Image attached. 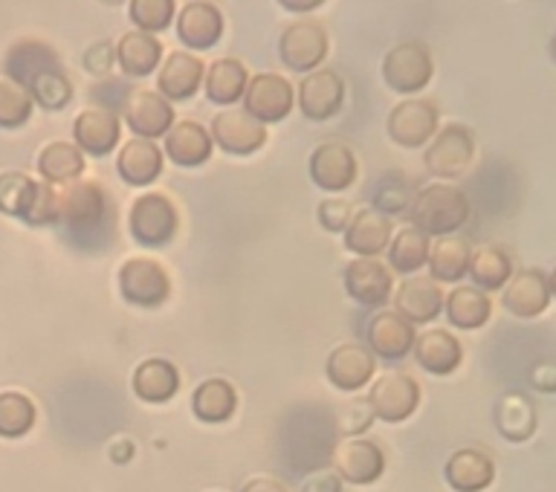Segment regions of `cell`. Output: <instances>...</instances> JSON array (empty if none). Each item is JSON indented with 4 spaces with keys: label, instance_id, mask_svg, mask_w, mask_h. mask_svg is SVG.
Wrapping results in <instances>:
<instances>
[{
    "label": "cell",
    "instance_id": "10",
    "mask_svg": "<svg viewBox=\"0 0 556 492\" xmlns=\"http://www.w3.org/2000/svg\"><path fill=\"white\" fill-rule=\"evenodd\" d=\"M122 299L137 307H156L168 299L172 281L154 258H128L119 269Z\"/></svg>",
    "mask_w": 556,
    "mask_h": 492
},
{
    "label": "cell",
    "instance_id": "5",
    "mask_svg": "<svg viewBox=\"0 0 556 492\" xmlns=\"http://www.w3.org/2000/svg\"><path fill=\"white\" fill-rule=\"evenodd\" d=\"M432 55L420 41H403L391 47L382 59V78L394 93H417L432 81Z\"/></svg>",
    "mask_w": 556,
    "mask_h": 492
},
{
    "label": "cell",
    "instance_id": "2",
    "mask_svg": "<svg viewBox=\"0 0 556 492\" xmlns=\"http://www.w3.org/2000/svg\"><path fill=\"white\" fill-rule=\"evenodd\" d=\"M113 200L102 182L76 180L67 182V189L59 191V217L55 226L78 250H99L96 238H102L108 247L113 235Z\"/></svg>",
    "mask_w": 556,
    "mask_h": 492
},
{
    "label": "cell",
    "instance_id": "24",
    "mask_svg": "<svg viewBox=\"0 0 556 492\" xmlns=\"http://www.w3.org/2000/svg\"><path fill=\"white\" fill-rule=\"evenodd\" d=\"M394 311L408 321V325H426L432 321L434 316H441L443 311V293L438 281L424 276H412L408 281H403L394 295Z\"/></svg>",
    "mask_w": 556,
    "mask_h": 492
},
{
    "label": "cell",
    "instance_id": "40",
    "mask_svg": "<svg viewBox=\"0 0 556 492\" xmlns=\"http://www.w3.org/2000/svg\"><path fill=\"white\" fill-rule=\"evenodd\" d=\"M35 191H38V182L33 177L17 172L0 174V212L12 217H26L33 209Z\"/></svg>",
    "mask_w": 556,
    "mask_h": 492
},
{
    "label": "cell",
    "instance_id": "42",
    "mask_svg": "<svg viewBox=\"0 0 556 492\" xmlns=\"http://www.w3.org/2000/svg\"><path fill=\"white\" fill-rule=\"evenodd\" d=\"M35 406L24 394H0V434L3 438H21L33 429Z\"/></svg>",
    "mask_w": 556,
    "mask_h": 492
},
{
    "label": "cell",
    "instance_id": "37",
    "mask_svg": "<svg viewBox=\"0 0 556 492\" xmlns=\"http://www.w3.org/2000/svg\"><path fill=\"white\" fill-rule=\"evenodd\" d=\"M467 276H472L481 293L484 290H502L507 285V278L513 276L510 255L498 250V247H478L476 252H469Z\"/></svg>",
    "mask_w": 556,
    "mask_h": 492
},
{
    "label": "cell",
    "instance_id": "15",
    "mask_svg": "<svg viewBox=\"0 0 556 492\" xmlns=\"http://www.w3.org/2000/svg\"><path fill=\"white\" fill-rule=\"evenodd\" d=\"M504 311L521 319H533L551 304V278L542 269H519L507 278L502 293Z\"/></svg>",
    "mask_w": 556,
    "mask_h": 492
},
{
    "label": "cell",
    "instance_id": "46",
    "mask_svg": "<svg viewBox=\"0 0 556 492\" xmlns=\"http://www.w3.org/2000/svg\"><path fill=\"white\" fill-rule=\"evenodd\" d=\"M319 224L330 232H345L348 224H351V217H354V206L342 198H328L319 203Z\"/></svg>",
    "mask_w": 556,
    "mask_h": 492
},
{
    "label": "cell",
    "instance_id": "49",
    "mask_svg": "<svg viewBox=\"0 0 556 492\" xmlns=\"http://www.w3.org/2000/svg\"><path fill=\"white\" fill-rule=\"evenodd\" d=\"M302 492H342V481L333 472H313L307 481L302 484Z\"/></svg>",
    "mask_w": 556,
    "mask_h": 492
},
{
    "label": "cell",
    "instance_id": "20",
    "mask_svg": "<svg viewBox=\"0 0 556 492\" xmlns=\"http://www.w3.org/2000/svg\"><path fill=\"white\" fill-rule=\"evenodd\" d=\"M203 61L191 52H172L168 59L163 61V67L156 73V93L168 99V102H186L191 96L198 93L200 85H203Z\"/></svg>",
    "mask_w": 556,
    "mask_h": 492
},
{
    "label": "cell",
    "instance_id": "19",
    "mask_svg": "<svg viewBox=\"0 0 556 492\" xmlns=\"http://www.w3.org/2000/svg\"><path fill=\"white\" fill-rule=\"evenodd\" d=\"M177 35L191 50H212L224 35V12L208 0H191L177 15Z\"/></svg>",
    "mask_w": 556,
    "mask_h": 492
},
{
    "label": "cell",
    "instance_id": "4",
    "mask_svg": "<svg viewBox=\"0 0 556 492\" xmlns=\"http://www.w3.org/2000/svg\"><path fill=\"white\" fill-rule=\"evenodd\" d=\"M128 224L130 235H134L142 247H165V243H172V238L177 235L180 217H177V209H174V203L165 198V194H160V191H148V194L134 200Z\"/></svg>",
    "mask_w": 556,
    "mask_h": 492
},
{
    "label": "cell",
    "instance_id": "23",
    "mask_svg": "<svg viewBox=\"0 0 556 492\" xmlns=\"http://www.w3.org/2000/svg\"><path fill=\"white\" fill-rule=\"evenodd\" d=\"M374 368H377V359H374L371 351L365 345H356V342H348L328 356L325 371L339 391H359L371 382Z\"/></svg>",
    "mask_w": 556,
    "mask_h": 492
},
{
    "label": "cell",
    "instance_id": "39",
    "mask_svg": "<svg viewBox=\"0 0 556 492\" xmlns=\"http://www.w3.org/2000/svg\"><path fill=\"white\" fill-rule=\"evenodd\" d=\"M426 258H429V238L417 232L415 226H403L394 235V241H389V264L394 273L415 276L417 269L426 267Z\"/></svg>",
    "mask_w": 556,
    "mask_h": 492
},
{
    "label": "cell",
    "instance_id": "6",
    "mask_svg": "<svg viewBox=\"0 0 556 492\" xmlns=\"http://www.w3.org/2000/svg\"><path fill=\"white\" fill-rule=\"evenodd\" d=\"M476 156V142L472 134L464 125H446L432 137V146L426 148L424 163L426 172L441 177V180H452L467 172L469 163Z\"/></svg>",
    "mask_w": 556,
    "mask_h": 492
},
{
    "label": "cell",
    "instance_id": "30",
    "mask_svg": "<svg viewBox=\"0 0 556 492\" xmlns=\"http://www.w3.org/2000/svg\"><path fill=\"white\" fill-rule=\"evenodd\" d=\"M116 61L128 76H151L163 61V43L156 35L134 29V33L122 35L119 43H116Z\"/></svg>",
    "mask_w": 556,
    "mask_h": 492
},
{
    "label": "cell",
    "instance_id": "12",
    "mask_svg": "<svg viewBox=\"0 0 556 492\" xmlns=\"http://www.w3.org/2000/svg\"><path fill=\"white\" fill-rule=\"evenodd\" d=\"M299 108L307 119L325 122L337 116L345 102V81L333 70H313L302 78V85L295 90Z\"/></svg>",
    "mask_w": 556,
    "mask_h": 492
},
{
    "label": "cell",
    "instance_id": "28",
    "mask_svg": "<svg viewBox=\"0 0 556 492\" xmlns=\"http://www.w3.org/2000/svg\"><path fill=\"white\" fill-rule=\"evenodd\" d=\"M412 354L417 356V365L424 371L434 374V377H446L464 359L460 342L452 333H446V330H426V333L415 337Z\"/></svg>",
    "mask_w": 556,
    "mask_h": 492
},
{
    "label": "cell",
    "instance_id": "43",
    "mask_svg": "<svg viewBox=\"0 0 556 492\" xmlns=\"http://www.w3.org/2000/svg\"><path fill=\"white\" fill-rule=\"evenodd\" d=\"M174 9H177L174 0H130L128 17L134 21L139 33L156 35L172 24Z\"/></svg>",
    "mask_w": 556,
    "mask_h": 492
},
{
    "label": "cell",
    "instance_id": "47",
    "mask_svg": "<svg viewBox=\"0 0 556 492\" xmlns=\"http://www.w3.org/2000/svg\"><path fill=\"white\" fill-rule=\"evenodd\" d=\"M116 61V47L111 41H96L93 47H87L85 52V70L93 76H108Z\"/></svg>",
    "mask_w": 556,
    "mask_h": 492
},
{
    "label": "cell",
    "instance_id": "7",
    "mask_svg": "<svg viewBox=\"0 0 556 492\" xmlns=\"http://www.w3.org/2000/svg\"><path fill=\"white\" fill-rule=\"evenodd\" d=\"M278 55L293 73H313L328 55V33L316 21L290 24L278 38Z\"/></svg>",
    "mask_w": 556,
    "mask_h": 492
},
{
    "label": "cell",
    "instance_id": "44",
    "mask_svg": "<svg viewBox=\"0 0 556 492\" xmlns=\"http://www.w3.org/2000/svg\"><path fill=\"white\" fill-rule=\"evenodd\" d=\"M33 116V99L24 87L0 81V128H21Z\"/></svg>",
    "mask_w": 556,
    "mask_h": 492
},
{
    "label": "cell",
    "instance_id": "38",
    "mask_svg": "<svg viewBox=\"0 0 556 492\" xmlns=\"http://www.w3.org/2000/svg\"><path fill=\"white\" fill-rule=\"evenodd\" d=\"M235 406H238V398H235V389L226 380H208L203 382L198 391H194V400H191V408L200 420L206 424H224L235 415Z\"/></svg>",
    "mask_w": 556,
    "mask_h": 492
},
{
    "label": "cell",
    "instance_id": "53",
    "mask_svg": "<svg viewBox=\"0 0 556 492\" xmlns=\"http://www.w3.org/2000/svg\"><path fill=\"white\" fill-rule=\"evenodd\" d=\"M104 3H122V0H104Z\"/></svg>",
    "mask_w": 556,
    "mask_h": 492
},
{
    "label": "cell",
    "instance_id": "26",
    "mask_svg": "<svg viewBox=\"0 0 556 492\" xmlns=\"http://www.w3.org/2000/svg\"><path fill=\"white\" fill-rule=\"evenodd\" d=\"M212 137L208 130L200 125V122L182 119L177 125H172V130L165 134V154L168 160L182 168H194V165H203L212 156Z\"/></svg>",
    "mask_w": 556,
    "mask_h": 492
},
{
    "label": "cell",
    "instance_id": "52",
    "mask_svg": "<svg viewBox=\"0 0 556 492\" xmlns=\"http://www.w3.org/2000/svg\"><path fill=\"white\" fill-rule=\"evenodd\" d=\"M130 455H134V443H130V441H119L111 450V458L116 461V464H128Z\"/></svg>",
    "mask_w": 556,
    "mask_h": 492
},
{
    "label": "cell",
    "instance_id": "11",
    "mask_svg": "<svg viewBox=\"0 0 556 492\" xmlns=\"http://www.w3.org/2000/svg\"><path fill=\"white\" fill-rule=\"evenodd\" d=\"M208 137L215 146H220L226 154L247 156L255 154L267 142V128L258 119H252L243 108H226L212 119Z\"/></svg>",
    "mask_w": 556,
    "mask_h": 492
},
{
    "label": "cell",
    "instance_id": "25",
    "mask_svg": "<svg viewBox=\"0 0 556 492\" xmlns=\"http://www.w3.org/2000/svg\"><path fill=\"white\" fill-rule=\"evenodd\" d=\"M391 241V217L377 209H359L345 229V247L359 258H377Z\"/></svg>",
    "mask_w": 556,
    "mask_h": 492
},
{
    "label": "cell",
    "instance_id": "21",
    "mask_svg": "<svg viewBox=\"0 0 556 492\" xmlns=\"http://www.w3.org/2000/svg\"><path fill=\"white\" fill-rule=\"evenodd\" d=\"M415 325H408L397 311H380L368 321V351L382 359H403L415 345Z\"/></svg>",
    "mask_w": 556,
    "mask_h": 492
},
{
    "label": "cell",
    "instance_id": "22",
    "mask_svg": "<svg viewBox=\"0 0 556 492\" xmlns=\"http://www.w3.org/2000/svg\"><path fill=\"white\" fill-rule=\"evenodd\" d=\"M345 290L363 307H380L391 295V273L377 258H354L345 267Z\"/></svg>",
    "mask_w": 556,
    "mask_h": 492
},
{
    "label": "cell",
    "instance_id": "41",
    "mask_svg": "<svg viewBox=\"0 0 556 492\" xmlns=\"http://www.w3.org/2000/svg\"><path fill=\"white\" fill-rule=\"evenodd\" d=\"M415 198V191H412V182L403 177V174H386L377 182V189H374V206L377 212H382L386 217L391 215H403L408 212V203Z\"/></svg>",
    "mask_w": 556,
    "mask_h": 492
},
{
    "label": "cell",
    "instance_id": "27",
    "mask_svg": "<svg viewBox=\"0 0 556 492\" xmlns=\"http://www.w3.org/2000/svg\"><path fill=\"white\" fill-rule=\"evenodd\" d=\"M116 168L128 186H151L163 174V151L151 139L134 137L122 146L119 156H116Z\"/></svg>",
    "mask_w": 556,
    "mask_h": 492
},
{
    "label": "cell",
    "instance_id": "16",
    "mask_svg": "<svg viewBox=\"0 0 556 492\" xmlns=\"http://www.w3.org/2000/svg\"><path fill=\"white\" fill-rule=\"evenodd\" d=\"M122 137L119 113L104 111V108H87L73 122V139L81 154L104 156L111 154Z\"/></svg>",
    "mask_w": 556,
    "mask_h": 492
},
{
    "label": "cell",
    "instance_id": "36",
    "mask_svg": "<svg viewBox=\"0 0 556 492\" xmlns=\"http://www.w3.org/2000/svg\"><path fill=\"white\" fill-rule=\"evenodd\" d=\"M38 172L47 182H76L85 172V154L76 142H50L38 154Z\"/></svg>",
    "mask_w": 556,
    "mask_h": 492
},
{
    "label": "cell",
    "instance_id": "13",
    "mask_svg": "<svg viewBox=\"0 0 556 492\" xmlns=\"http://www.w3.org/2000/svg\"><path fill=\"white\" fill-rule=\"evenodd\" d=\"M438 134V108L426 99H406L389 113V137L403 148H420Z\"/></svg>",
    "mask_w": 556,
    "mask_h": 492
},
{
    "label": "cell",
    "instance_id": "45",
    "mask_svg": "<svg viewBox=\"0 0 556 492\" xmlns=\"http://www.w3.org/2000/svg\"><path fill=\"white\" fill-rule=\"evenodd\" d=\"M371 424H374V412L365 398L348 400V406L339 412V434H345V438L363 434Z\"/></svg>",
    "mask_w": 556,
    "mask_h": 492
},
{
    "label": "cell",
    "instance_id": "18",
    "mask_svg": "<svg viewBox=\"0 0 556 492\" xmlns=\"http://www.w3.org/2000/svg\"><path fill=\"white\" fill-rule=\"evenodd\" d=\"M333 469H337L339 481L356 487L371 484L386 469V455L371 441H345L333 450Z\"/></svg>",
    "mask_w": 556,
    "mask_h": 492
},
{
    "label": "cell",
    "instance_id": "3",
    "mask_svg": "<svg viewBox=\"0 0 556 492\" xmlns=\"http://www.w3.org/2000/svg\"><path fill=\"white\" fill-rule=\"evenodd\" d=\"M408 217H412V226L417 232H424L426 238L429 235H438V238L455 235L469 220V200L455 186L434 182V186H426L412 198Z\"/></svg>",
    "mask_w": 556,
    "mask_h": 492
},
{
    "label": "cell",
    "instance_id": "50",
    "mask_svg": "<svg viewBox=\"0 0 556 492\" xmlns=\"http://www.w3.org/2000/svg\"><path fill=\"white\" fill-rule=\"evenodd\" d=\"M325 0H278V7H285L287 12H295V15H304V12H313L319 9Z\"/></svg>",
    "mask_w": 556,
    "mask_h": 492
},
{
    "label": "cell",
    "instance_id": "8",
    "mask_svg": "<svg viewBox=\"0 0 556 492\" xmlns=\"http://www.w3.org/2000/svg\"><path fill=\"white\" fill-rule=\"evenodd\" d=\"M293 85L278 73H258L247 81V90H243V111L261 125L287 119V113L293 111Z\"/></svg>",
    "mask_w": 556,
    "mask_h": 492
},
{
    "label": "cell",
    "instance_id": "31",
    "mask_svg": "<svg viewBox=\"0 0 556 492\" xmlns=\"http://www.w3.org/2000/svg\"><path fill=\"white\" fill-rule=\"evenodd\" d=\"M443 476H446V481H450L455 492H481L493 484L495 467L484 452L460 450L446 461Z\"/></svg>",
    "mask_w": 556,
    "mask_h": 492
},
{
    "label": "cell",
    "instance_id": "35",
    "mask_svg": "<svg viewBox=\"0 0 556 492\" xmlns=\"http://www.w3.org/2000/svg\"><path fill=\"white\" fill-rule=\"evenodd\" d=\"M443 311H446V316H450L455 328L476 330L481 325H486L490 313H493V304H490L486 293H481L478 287H455L443 299Z\"/></svg>",
    "mask_w": 556,
    "mask_h": 492
},
{
    "label": "cell",
    "instance_id": "48",
    "mask_svg": "<svg viewBox=\"0 0 556 492\" xmlns=\"http://www.w3.org/2000/svg\"><path fill=\"white\" fill-rule=\"evenodd\" d=\"M530 386L542 394H554L556 391V365L554 363H536L530 368Z\"/></svg>",
    "mask_w": 556,
    "mask_h": 492
},
{
    "label": "cell",
    "instance_id": "33",
    "mask_svg": "<svg viewBox=\"0 0 556 492\" xmlns=\"http://www.w3.org/2000/svg\"><path fill=\"white\" fill-rule=\"evenodd\" d=\"M469 243L460 235H443L429 243V278L432 281H460L469 269Z\"/></svg>",
    "mask_w": 556,
    "mask_h": 492
},
{
    "label": "cell",
    "instance_id": "14",
    "mask_svg": "<svg viewBox=\"0 0 556 492\" xmlns=\"http://www.w3.org/2000/svg\"><path fill=\"white\" fill-rule=\"evenodd\" d=\"M128 128L137 134L139 139H160L165 137L174 125V108L168 99L156 93V90H134L128 96V102L122 108Z\"/></svg>",
    "mask_w": 556,
    "mask_h": 492
},
{
    "label": "cell",
    "instance_id": "32",
    "mask_svg": "<svg viewBox=\"0 0 556 492\" xmlns=\"http://www.w3.org/2000/svg\"><path fill=\"white\" fill-rule=\"evenodd\" d=\"M250 73L238 59H217L208 64L203 73V90H206L208 102L215 104H235L243 99Z\"/></svg>",
    "mask_w": 556,
    "mask_h": 492
},
{
    "label": "cell",
    "instance_id": "51",
    "mask_svg": "<svg viewBox=\"0 0 556 492\" xmlns=\"http://www.w3.org/2000/svg\"><path fill=\"white\" fill-rule=\"evenodd\" d=\"M241 492H287V490L285 484H278L276 478H255V481H250Z\"/></svg>",
    "mask_w": 556,
    "mask_h": 492
},
{
    "label": "cell",
    "instance_id": "17",
    "mask_svg": "<svg viewBox=\"0 0 556 492\" xmlns=\"http://www.w3.org/2000/svg\"><path fill=\"white\" fill-rule=\"evenodd\" d=\"M307 168L311 180L325 191H345L356 180V156L345 142H321Z\"/></svg>",
    "mask_w": 556,
    "mask_h": 492
},
{
    "label": "cell",
    "instance_id": "34",
    "mask_svg": "<svg viewBox=\"0 0 556 492\" xmlns=\"http://www.w3.org/2000/svg\"><path fill=\"white\" fill-rule=\"evenodd\" d=\"M180 389V374L168 359H146L134 371V391L146 403H168Z\"/></svg>",
    "mask_w": 556,
    "mask_h": 492
},
{
    "label": "cell",
    "instance_id": "9",
    "mask_svg": "<svg viewBox=\"0 0 556 492\" xmlns=\"http://www.w3.org/2000/svg\"><path fill=\"white\" fill-rule=\"evenodd\" d=\"M365 400L377 420L403 424L420 406V386L408 374H382L374 380L371 394Z\"/></svg>",
    "mask_w": 556,
    "mask_h": 492
},
{
    "label": "cell",
    "instance_id": "29",
    "mask_svg": "<svg viewBox=\"0 0 556 492\" xmlns=\"http://www.w3.org/2000/svg\"><path fill=\"white\" fill-rule=\"evenodd\" d=\"M495 429L504 441L525 443L536 432V406L519 391H507L495 403Z\"/></svg>",
    "mask_w": 556,
    "mask_h": 492
},
{
    "label": "cell",
    "instance_id": "1",
    "mask_svg": "<svg viewBox=\"0 0 556 492\" xmlns=\"http://www.w3.org/2000/svg\"><path fill=\"white\" fill-rule=\"evenodd\" d=\"M3 67L9 81L24 87L29 99L41 104L43 111H64L73 99V81L61 64V55L38 38L12 43Z\"/></svg>",
    "mask_w": 556,
    "mask_h": 492
}]
</instances>
